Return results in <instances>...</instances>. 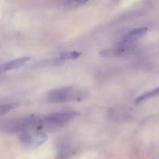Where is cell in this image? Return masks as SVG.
<instances>
[{
  "label": "cell",
  "mask_w": 159,
  "mask_h": 159,
  "mask_svg": "<svg viewBox=\"0 0 159 159\" xmlns=\"http://www.w3.org/2000/svg\"><path fill=\"white\" fill-rule=\"evenodd\" d=\"M80 93L72 87H64L52 90L48 94L47 99L51 103L66 102L80 99Z\"/></svg>",
  "instance_id": "6da1fadb"
},
{
  "label": "cell",
  "mask_w": 159,
  "mask_h": 159,
  "mask_svg": "<svg viewBox=\"0 0 159 159\" xmlns=\"http://www.w3.org/2000/svg\"><path fill=\"white\" fill-rule=\"evenodd\" d=\"M48 139V135L43 132H24L20 135L21 143L28 146H40Z\"/></svg>",
  "instance_id": "7a4b0ae2"
},
{
  "label": "cell",
  "mask_w": 159,
  "mask_h": 159,
  "mask_svg": "<svg viewBox=\"0 0 159 159\" xmlns=\"http://www.w3.org/2000/svg\"><path fill=\"white\" fill-rule=\"evenodd\" d=\"M79 113L76 111H68L62 112V113H55L44 116L42 120L48 124H61L66 123L71 120L74 119L78 116Z\"/></svg>",
  "instance_id": "3957f363"
},
{
  "label": "cell",
  "mask_w": 159,
  "mask_h": 159,
  "mask_svg": "<svg viewBox=\"0 0 159 159\" xmlns=\"http://www.w3.org/2000/svg\"><path fill=\"white\" fill-rule=\"evenodd\" d=\"M148 29L146 27H138L129 30L123 37L120 45L122 46H129L133 42L136 41L138 39L141 38L147 34Z\"/></svg>",
  "instance_id": "277c9868"
},
{
  "label": "cell",
  "mask_w": 159,
  "mask_h": 159,
  "mask_svg": "<svg viewBox=\"0 0 159 159\" xmlns=\"http://www.w3.org/2000/svg\"><path fill=\"white\" fill-rule=\"evenodd\" d=\"M158 94V88H156L155 89L152 90V91H150V92H148V93H144L142 96H139L138 98H137L136 100H135V103L136 104L140 103V102H143V101L146 100V99H149V98L153 97V96H157Z\"/></svg>",
  "instance_id": "5b68a950"
},
{
  "label": "cell",
  "mask_w": 159,
  "mask_h": 159,
  "mask_svg": "<svg viewBox=\"0 0 159 159\" xmlns=\"http://www.w3.org/2000/svg\"><path fill=\"white\" fill-rule=\"evenodd\" d=\"M81 53L78 51H70V52H65L60 54L59 58L61 61H67L71 60V59H75L80 57Z\"/></svg>",
  "instance_id": "8992f818"
},
{
  "label": "cell",
  "mask_w": 159,
  "mask_h": 159,
  "mask_svg": "<svg viewBox=\"0 0 159 159\" xmlns=\"http://www.w3.org/2000/svg\"><path fill=\"white\" fill-rule=\"evenodd\" d=\"M89 2V1H66L64 2V5L66 6L67 7L77 8L87 4Z\"/></svg>",
  "instance_id": "52a82bcc"
},
{
  "label": "cell",
  "mask_w": 159,
  "mask_h": 159,
  "mask_svg": "<svg viewBox=\"0 0 159 159\" xmlns=\"http://www.w3.org/2000/svg\"><path fill=\"white\" fill-rule=\"evenodd\" d=\"M17 107V104H4V105L0 106V115L5 114V113H8V112L11 111V110H14Z\"/></svg>",
  "instance_id": "ba28073f"
},
{
  "label": "cell",
  "mask_w": 159,
  "mask_h": 159,
  "mask_svg": "<svg viewBox=\"0 0 159 159\" xmlns=\"http://www.w3.org/2000/svg\"><path fill=\"white\" fill-rule=\"evenodd\" d=\"M9 71V67H8V64H1L0 65V74L3 72H6V71Z\"/></svg>",
  "instance_id": "9c48e42d"
}]
</instances>
